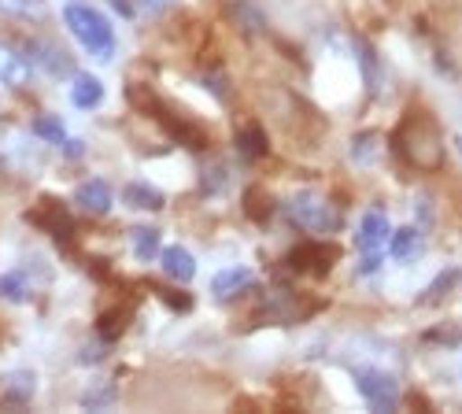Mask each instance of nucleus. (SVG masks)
<instances>
[{"mask_svg":"<svg viewBox=\"0 0 462 414\" xmlns=\"http://www.w3.org/2000/svg\"><path fill=\"white\" fill-rule=\"evenodd\" d=\"M252 285V271L248 267H229V271H218L211 278V292L215 299H234L237 292H245Z\"/></svg>","mask_w":462,"mask_h":414,"instance_id":"8","label":"nucleus"},{"mask_svg":"<svg viewBox=\"0 0 462 414\" xmlns=\"http://www.w3.org/2000/svg\"><path fill=\"white\" fill-rule=\"evenodd\" d=\"M0 296L12 299V304H23V299H26V281L19 274H5V278H0Z\"/></svg>","mask_w":462,"mask_h":414,"instance_id":"19","label":"nucleus"},{"mask_svg":"<svg viewBox=\"0 0 462 414\" xmlns=\"http://www.w3.org/2000/svg\"><path fill=\"white\" fill-rule=\"evenodd\" d=\"M393 144H396V152L418 167V170H433L440 167L444 160V144H440V130L437 123L430 119V111H407L400 130L393 133Z\"/></svg>","mask_w":462,"mask_h":414,"instance_id":"1","label":"nucleus"},{"mask_svg":"<svg viewBox=\"0 0 462 414\" xmlns=\"http://www.w3.org/2000/svg\"><path fill=\"white\" fill-rule=\"evenodd\" d=\"M0 8H8V12H15V15H26V12L42 8V0H0Z\"/></svg>","mask_w":462,"mask_h":414,"instance_id":"21","label":"nucleus"},{"mask_svg":"<svg viewBox=\"0 0 462 414\" xmlns=\"http://www.w3.org/2000/svg\"><path fill=\"white\" fill-rule=\"evenodd\" d=\"M33 133H37V137H45V141H52V144H63V141H67V130H63L60 115H42V119H33Z\"/></svg>","mask_w":462,"mask_h":414,"instance_id":"17","label":"nucleus"},{"mask_svg":"<svg viewBox=\"0 0 462 414\" xmlns=\"http://www.w3.org/2000/svg\"><path fill=\"white\" fill-rule=\"evenodd\" d=\"M26 56H30V63H37L45 74H52V78H74L70 56L63 49H56V45H30Z\"/></svg>","mask_w":462,"mask_h":414,"instance_id":"5","label":"nucleus"},{"mask_svg":"<svg viewBox=\"0 0 462 414\" xmlns=\"http://www.w3.org/2000/svg\"><path fill=\"white\" fill-rule=\"evenodd\" d=\"M30 78V60L0 45V86H23Z\"/></svg>","mask_w":462,"mask_h":414,"instance_id":"10","label":"nucleus"},{"mask_svg":"<svg viewBox=\"0 0 462 414\" xmlns=\"http://www.w3.org/2000/svg\"><path fill=\"white\" fill-rule=\"evenodd\" d=\"M74 204H79L82 211H89V215H107V211H111V189H107L100 178H93V181L79 185V193H74Z\"/></svg>","mask_w":462,"mask_h":414,"instance_id":"7","label":"nucleus"},{"mask_svg":"<svg viewBox=\"0 0 462 414\" xmlns=\"http://www.w3.org/2000/svg\"><path fill=\"white\" fill-rule=\"evenodd\" d=\"M289 218L307 234H329L340 225V215L333 211V204L319 193H296L289 200Z\"/></svg>","mask_w":462,"mask_h":414,"instance_id":"3","label":"nucleus"},{"mask_svg":"<svg viewBox=\"0 0 462 414\" xmlns=\"http://www.w3.org/2000/svg\"><path fill=\"white\" fill-rule=\"evenodd\" d=\"M455 281H458V271H444L426 292L418 296V304H437V299H444L448 296V289H455Z\"/></svg>","mask_w":462,"mask_h":414,"instance_id":"18","label":"nucleus"},{"mask_svg":"<svg viewBox=\"0 0 462 414\" xmlns=\"http://www.w3.org/2000/svg\"><path fill=\"white\" fill-rule=\"evenodd\" d=\"M63 152H67L70 160H79V156H82V141H63Z\"/></svg>","mask_w":462,"mask_h":414,"instance_id":"23","label":"nucleus"},{"mask_svg":"<svg viewBox=\"0 0 462 414\" xmlns=\"http://www.w3.org/2000/svg\"><path fill=\"white\" fill-rule=\"evenodd\" d=\"M455 152H458V156H462V137H455Z\"/></svg>","mask_w":462,"mask_h":414,"instance_id":"25","label":"nucleus"},{"mask_svg":"<svg viewBox=\"0 0 462 414\" xmlns=\"http://www.w3.org/2000/svg\"><path fill=\"white\" fill-rule=\"evenodd\" d=\"M141 5H144V8H148V12H160V8H163V5H167V0H141Z\"/></svg>","mask_w":462,"mask_h":414,"instance_id":"24","label":"nucleus"},{"mask_svg":"<svg viewBox=\"0 0 462 414\" xmlns=\"http://www.w3.org/2000/svg\"><path fill=\"white\" fill-rule=\"evenodd\" d=\"M356 385H359V396L374 407V410H393L400 403V382L393 378V373L384 370H359L356 373Z\"/></svg>","mask_w":462,"mask_h":414,"instance_id":"4","label":"nucleus"},{"mask_svg":"<svg viewBox=\"0 0 462 414\" xmlns=\"http://www.w3.org/2000/svg\"><path fill=\"white\" fill-rule=\"evenodd\" d=\"M130 241H134V255L141 262L160 255V230H152V225H137V230L130 234Z\"/></svg>","mask_w":462,"mask_h":414,"instance_id":"14","label":"nucleus"},{"mask_svg":"<svg viewBox=\"0 0 462 414\" xmlns=\"http://www.w3.org/2000/svg\"><path fill=\"white\" fill-rule=\"evenodd\" d=\"M237 144H241V156H245V160H259V156H266V137H263L259 126H248V130L237 137Z\"/></svg>","mask_w":462,"mask_h":414,"instance_id":"15","label":"nucleus"},{"mask_svg":"<svg viewBox=\"0 0 462 414\" xmlns=\"http://www.w3.org/2000/svg\"><path fill=\"white\" fill-rule=\"evenodd\" d=\"M352 160H356L359 167L377 163V133H359V137H356V144H352Z\"/></svg>","mask_w":462,"mask_h":414,"instance_id":"16","label":"nucleus"},{"mask_svg":"<svg viewBox=\"0 0 462 414\" xmlns=\"http://www.w3.org/2000/svg\"><path fill=\"white\" fill-rule=\"evenodd\" d=\"M0 389H5V400L8 403H30L33 400V389H37V378H33L30 370H15V373H8Z\"/></svg>","mask_w":462,"mask_h":414,"instance_id":"12","label":"nucleus"},{"mask_svg":"<svg viewBox=\"0 0 462 414\" xmlns=\"http://www.w3.org/2000/svg\"><path fill=\"white\" fill-rule=\"evenodd\" d=\"M123 200H126L130 207H137V211H160V207L167 204L160 189H152V185H141V181L126 185V189H123Z\"/></svg>","mask_w":462,"mask_h":414,"instance_id":"13","label":"nucleus"},{"mask_svg":"<svg viewBox=\"0 0 462 414\" xmlns=\"http://www.w3.org/2000/svg\"><path fill=\"white\" fill-rule=\"evenodd\" d=\"M63 23L82 41V49H89V56H97V60H111L115 56V30H111V23L97 8H89V5H67L63 8Z\"/></svg>","mask_w":462,"mask_h":414,"instance_id":"2","label":"nucleus"},{"mask_svg":"<svg viewBox=\"0 0 462 414\" xmlns=\"http://www.w3.org/2000/svg\"><path fill=\"white\" fill-rule=\"evenodd\" d=\"M70 100H74V107H97V104L104 100V86H100V78H93V74H74Z\"/></svg>","mask_w":462,"mask_h":414,"instance_id":"11","label":"nucleus"},{"mask_svg":"<svg viewBox=\"0 0 462 414\" xmlns=\"http://www.w3.org/2000/svg\"><path fill=\"white\" fill-rule=\"evenodd\" d=\"M111 400H115V389L107 385V389H97V392H89L82 403H86V407H107Z\"/></svg>","mask_w":462,"mask_h":414,"instance_id":"22","label":"nucleus"},{"mask_svg":"<svg viewBox=\"0 0 462 414\" xmlns=\"http://www.w3.org/2000/svg\"><path fill=\"white\" fill-rule=\"evenodd\" d=\"M389 218H384L381 211H366L363 222H359V234H356V244L359 252H381V244L389 241Z\"/></svg>","mask_w":462,"mask_h":414,"instance_id":"6","label":"nucleus"},{"mask_svg":"<svg viewBox=\"0 0 462 414\" xmlns=\"http://www.w3.org/2000/svg\"><path fill=\"white\" fill-rule=\"evenodd\" d=\"M414 248H418V234H414V230H396V241H393V255H396V259H407Z\"/></svg>","mask_w":462,"mask_h":414,"instance_id":"20","label":"nucleus"},{"mask_svg":"<svg viewBox=\"0 0 462 414\" xmlns=\"http://www.w3.org/2000/svg\"><path fill=\"white\" fill-rule=\"evenodd\" d=\"M163 271H167V278H174V281H192L197 278V259H192L181 244H171V248H163Z\"/></svg>","mask_w":462,"mask_h":414,"instance_id":"9","label":"nucleus"}]
</instances>
